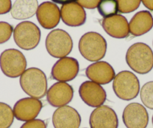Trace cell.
I'll return each instance as SVG.
<instances>
[{
    "mask_svg": "<svg viewBox=\"0 0 153 128\" xmlns=\"http://www.w3.org/2000/svg\"><path fill=\"white\" fill-rule=\"evenodd\" d=\"M126 60L132 70L140 74H146L153 68V52L144 43H136L127 50Z\"/></svg>",
    "mask_w": 153,
    "mask_h": 128,
    "instance_id": "6da1fadb",
    "label": "cell"
},
{
    "mask_svg": "<svg viewBox=\"0 0 153 128\" xmlns=\"http://www.w3.org/2000/svg\"><path fill=\"white\" fill-rule=\"evenodd\" d=\"M20 84L23 92L31 98L42 99L48 92L46 75L37 67L26 69L20 76Z\"/></svg>",
    "mask_w": 153,
    "mask_h": 128,
    "instance_id": "7a4b0ae2",
    "label": "cell"
},
{
    "mask_svg": "<svg viewBox=\"0 0 153 128\" xmlns=\"http://www.w3.org/2000/svg\"><path fill=\"white\" fill-rule=\"evenodd\" d=\"M82 56L89 61H99L106 55L107 44L98 32H89L80 38L78 45Z\"/></svg>",
    "mask_w": 153,
    "mask_h": 128,
    "instance_id": "3957f363",
    "label": "cell"
},
{
    "mask_svg": "<svg viewBox=\"0 0 153 128\" xmlns=\"http://www.w3.org/2000/svg\"><path fill=\"white\" fill-rule=\"evenodd\" d=\"M113 89L119 98L131 101L137 98L140 92V82L136 75L128 70H123L116 75Z\"/></svg>",
    "mask_w": 153,
    "mask_h": 128,
    "instance_id": "277c9868",
    "label": "cell"
},
{
    "mask_svg": "<svg viewBox=\"0 0 153 128\" xmlns=\"http://www.w3.org/2000/svg\"><path fill=\"white\" fill-rule=\"evenodd\" d=\"M45 46L47 51L51 56L62 58L71 53L73 48V41L67 32L57 29L48 34Z\"/></svg>",
    "mask_w": 153,
    "mask_h": 128,
    "instance_id": "5b68a950",
    "label": "cell"
},
{
    "mask_svg": "<svg viewBox=\"0 0 153 128\" xmlns=\"http://www.w3.org/2000/svg\"><path fill=\"white\" fill-rule=\"evenodd\" d=\"M14 40L16 44L25 50H31L36 47L41 40V30L35 23L23 21L14 29Z\"/></svg>",
    "mask_w": 153,
    "mask_h": 128,
    "instance_id": "8992f818",
    "label": "cell"
},
{
    "mask_svg": "<svg viewBox=\"0 0 153 128\" xmlns=\"http://www.w3.org/2000/svg\"><path fill=\"white\" fill-rule=\"evenodd\" d=\"M26 57L18 50H5L0 55V68L8 77L20 76L26 70Z\"/></svg>",
    "mask_w": 153,
    "mask_h": 128,
    "instance_id": "52a82bcc",
    "label": "cell"
},
{
    "mask_svg": "<svg viewBox=\"0 0 153 128\" xmlns=\"http://www.w3.org/2000/svg\"><path fill=\"white\" fill-rule=\"evenodd\" d=\"M80 70L77 60L72 57L60 58L53 66L51 76L59 82H69L76 77Z\"/></svg>",
    "mask_w": 153,
    "mask_h": 128,
    "instance_id": "ba28073f",
    "label": "cell"
},
{
    "mask_svg": "<svg viewBox=\"0 0 153 128\" xmlns=\"http://www.w3.org/2000/svg\"><path fill=\"white\" fill-rule=\"evenodd\" d=\"M79 95L82 101L89 107L97 108L107 100V93L99 84L92 81H86L80 85Z\"/></svg>",
    "mask_w": 153,
    "mask_h": 128,
    "instance_id": "9c48e42d",
    "label": "cell"
},
{
    "mask_svg": "<svg viewBox=\"0 0 153 128\" xmlns=\"http://www.w3.org/2000/svg\"><path fill=\"white\" fill-rule=\"evenodd\" d=\"M123 120L127 128H146L149 123L148 112L142 104L131 103L124 109Z\"/></svg>",
    "mask_w": 153,
    "mask_h": 128,
    "instance_id": "30bf717a",
    "label": "cell"
},
{
    "mask_svg": "<svg viewBox=\"0 0 153 128\" xmlns=\"http://www.w3.org/2000/svg\"><path fill=\"white\" fill-rule=\"evenodd\" d=\"M42 107L43 104L40 100L33 98H25L19 100L14 104L13 112L17 120L29 121L37 118Z\"/></svg>",
    "mask_w": 153,
    "mask_h": 128,
    "instance_id": "8fae6325",
    "label": "cell"
},
{
    "mask_svg": "<svg viewBox=\"0 0 153 128\" xmlns=\"http://www.w3.org/2000/svg\"><path fill=\"white\" fill-rule=\"evenodd\" d=\"M89 125L91 128H118V117L113 109L102 105L92 112Z\"/></svg>",
    "mask_w": 153,
    "mask_h": 128,
    "instance_id": "7c38bea8",
    "label": "cell"
},
{
    "mask_svg": "<svg viewBox=\"0 0 153 128\" xmlns=\"http://www.w3.org/2000/svg\"><path fill=\"white\" fill-rule=\"evenodd\" d=\"M54 128H79L81 117L79 112L70 106L59 107L52 117Z\"/></svg>",
    "mask_w": 153,
    "mask_h": 128,
    "instance_id": "4fadbf2b",
    "label": "cell"
},
{
    "mask_svg": "<svg viewBox=\"0 0 153 128\" xmlns=\"http://www.w3.org/2000/svg\"><path fill=\"white\" fill-rule=\"evenodd\" d=\"M74 89L65 82L54 83L47 92V100L53 107H62L68 104L73 99Z\"/></svg>",
    "mask_w": 153,
    "mask_h": 128,
    "instance_id": "5bb4252c",
    "label": "cell"
},
{
    "mask_svg": "<svg viewBox=\"0 0 153 128\" xmlns=\"http://www.w3.org/2000/svg\"><path fill=\"white\" fill-rule=\"evenodd\" d=\"M37 19L41 26L46 29H53L59 23L61 14L59 7L51 2H45L38 6Z\"/></svg>",
    "mask_w": 153,
    "mask_h": 128,
    "instance_id": "9a60e30c",
    "label": "cell"
},
{
    "mask_svg": "<svg viewBox=\"0 0 153 128\" xmlns=\"http://www.w3.org/2000/svg\"><path fill=\"white\" fill-rule=\"evenodd\" d=\"M86 76L91 81L99 85H106L114 79L116 76L114 69L106 61H96L87 67Z\"/></svg>",
    "mask_w": 153,
    "mask_h": 128,
    "instance_id": "2e32d148",
    "label": "cell"
},
{
    "mask_svg": "<svg viewBox=\"0 0 153 128\" xmlns=\"http://www.w3.org/2000/svg\"><path fill=\"white\" fill-rule=\"evenodd\" d=\"M101 25L107 35L114 38H126L130 33L127 19L120 14L105 17L102 20Z\"/></svg>",
    "mask_w": 153,
    "mask_h": 128,
    "instance_id": "e0dca14e",
    "label": "cell"
},
{
    "mask_svg": "<svg viewBox=\"0 0 153 128\" xmlns=\"http://www.w3.org/2000/svg\"><path fill=\"white\" fill-rule=\"evenodd\" d=\"M60 14L63 23L71 27L82 26L86 20L84 8L76 2H68L62 5L60 9Z\"/></svg>",
    "mask_w": 153,
    "mask_h": 128,
    "instance_id": "ac0fdd59",
    "label": "cell"
},
{
    "mask_svg": "<svg viewBox=\"0 0 153 128\" xmlns=\"http://www.w3.org/2000/svg\"><path fill=\"white\" fill-rule=\"evenodd\" d=\"M129 24V32L134 36H141L153 27V17L148 11H141L134 15Z\"/></svg>",
    "mask_w": 153,
    "mask_h": 128,
    "instance_id": "d6986e66",
    "label": "cell"
},
{
    "mask_svg": "<svg viewBox=\"0 0 153 128\" xmlns=\"http://www.w3.org/2000/svg\"><path fill=\"white\" fill-rule=\"evenodd\" d=\"M38 8V0H16L11 8V14L16 20H26L36 14Z\"/></svg>",
    "mask_w": 153,
    "mask_h": 128,
    "instance_id": "ffe728a7",
    "label": "cell"
},
{
    "mask_svg": "<svg viewBox=\"0 0 153 128\" xmlns=\"http://www.w3.org/2000/svg\"><path fill=\"white\" fill-rule=\"evenodd\" d=\"M14 112L9 105L0 102V128H9L14 122Z\"/></svg>",
    "mask_w": 153,
    "mask_h": 128,
    "instance_id": "44dd1931",
    "label": "cell"
},
{
    "mask_svg": "<svg viewBox=\"0 0 153 128\" xmlns=\"http://www.w3.org/2000/svg\"><path fill=\"white\" fill-rule=\"evenodd\" d=\"M98 10L99 14L104 18L116 15L119 11L117 0H101L98 6Z\"/></svg>",
    "mask_w": 153,
    "mask_h": 128,
    "instance_id": "7402d4cb",
    "label": "cell"
},
{
    "mask_svg": "<svg viewBox=\"0 0 153 128\" xmlns=\"http://www.w3.org/2000/svg\"><path fill=\"white\" fill-rule=\"evenodd\" d=\"M140 99L146 107L153 110V81L144 84L140 90Z\"/></svg>",
    "mask_w": 153,
    "mask_h": 128,
    "instance_id": "603a6c76",
    "label": "cell"
},
{
    "mask_svg": "<svg viewBox=\"0 0 153 128\" xmlns=\"http://www.w3.org/2000/svg\"><path fill=\"white\" fill-rule=\"evenodd\" d=\"M117 2L118 11L122 14H128L139 8L141 0H117Z\"/></svg>",
    "mask_w": 153,
    "mask_h": 128,
    "instance_id": "cb8c5ba5",
    "label": "cell"
},
{
    "mask_svg": "<svg viewBox=\"0 0 153 128\" xmlns=\"http://www.w3.org/2000/svg\"><path fill=\"white\" fill-rule=\"evenodd\" d=\"M14 29L12 26L6 22H0V44L7 42L11 38Z\"/></svg>",
    "mask_w": 153,
    "mask_h": 128,
    "instance_id": "d4e9b609",
    "label": "cell"
},
{
    "mask_svg": "<svg viewBox=\"0 0 153 128\" xmlns=\"http://www.w3.org/2000/svg\"><path fill=\"white\" fill-rule=\"evenodd\" d=\"M20 128H47V124L43 120L41 119H33V120L26 121Z\"/></svg>",
    "mask_w": 153,
    "mask_h": 128,
    "instance_id": "484cf974",
    "label": "cell"
},
{
    "mask_svg": "<svg viewBox=\"0 0 153 128\" xmlns=\"http://www.w3.org/2000/svg\"><path fill=\"white\" fill-rule=\"evenodd\" d=\"M76 1L83 8L87 9H95L98 8L101 0H76Z\"/></svg>",
    "mask_w": 153,
    "mask_h": 128,
    "instance_id": "4316f807",
    "label": "cell"
},
{
    "mask_svg": "<svg viewBox=\"0 0 153 128\" xmlns=\"http://www.w3.org/2000/svg\"><path fill=\"white\" fill-rule=\"evenodd\" d=\"M12 8L11 0H0V15L11 11Z\"/></svg>",
    "mask_w": 153,
    "mask_h": 128,
    "instance_id": "83f0119b",
    "label": "cell"
},
{
    "mask_svg": "<svg viewBox=\"0 0 153 128\" xmlns=\"http://www.w3.org/2000/svg\"><path fill=\"white\" fill-rule=\"evenodd\" d=\"M146 8L150 11H153V0H141Z\"/></svg>",
    "mask_w": 153,
    "mask_h": 128,
    "instance_id": "f1b7e54d",
    "label": "cell"
},
{
    "mask_svg": "<svg viewBox=\"0 0 153 128\" xmlns=\"http://www.w3.org/2000/svg\"><path fill=\"white\" fill-rule=\"evenodd\" d=\"M53 2H56V3H59V4H64L68 3V2H74L75 0H52Z\"/></svg>",
    "mask_w": 153,
    "mask_h": 128,
    "instance_id": "f546056e",
    "label": "cell"
},
{
    "mask_svg": "<svg viewBox=\"0 0 153 128\" xmlns=\"http://www.w3.org/2000/svg\"><path fill=\"white\" fill-rule=\"evenodd\" d=\"M152 124H153V116H152Z\"/></svg>",
    "mask_w": 153,
    "mask_h": 128,
    "instance_id": "4dcf8cb0",
    "label": "cell"
}]
</instances>
